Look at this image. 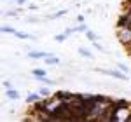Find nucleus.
<instances>
[{"instance_id":"10","label":"nucleus","mask_w":131,"mask_h":122,"mask_svg":"<svg viewBox=\"0 0 131 122\" xmlns=\"http://www.w3.org/2000/svg\"><path fill=\"white\" fill-rule=\"evenodd\" d=\"M79 54L84 56V58H88V59H93V54L89 51H86V49H79Z\"/></svg>"},{"instance_id":"7","label":"nucleus","mask_w":131,"mask_h":122,"mask_svg":"<svg viewBox=\"0 0 131 122\" xmlns=\"http://www.w3.org/2000/svg\"><path fill=\"white\" fill-rule=\"evenodd\" d=\"M86 37H88V40H91V42H96V40H98V35H96L94 31H91V30L86 31Z\"/></svg>"},{"instance_id":"8","label":"nucleus","mask_w":131,"mask_h":122,"mask_svg":"<svg viewBox=\"0 0 131 122\" xmlns=\"http://www.w3.org/2000/svg\"><path fill=\"white\" fill-rule=\"evenodd\" d=\"M16 37H18V39H23V40H28V39H31V35L25 33V31H16Z\"/></svg>"},{"instance_id":"4","label":"nucleus","mask_w":131,"mask_h":122,"mask_svg":"<svg viewBox=\"0 0 131 122\" xmlns=\"http://www.w3.org/2000/svg\"><path fill=\"white\" fill-rule=\"evenodd\" d=\"M49 54L47 52H40V51H31L28 52V58H33V59H40V58H47Z\"/></svg>"},{"instance_id":"9","label":"nucleus","mask_w":131,"mask_h":122,"mask_svg":"<svg viewBox=\"0 0 131 122\" xmlns=\"http://www.w3.org/2000/svg\"><path fill=\"white\" fill-rule=\"evenodd\" d=\"M39 98H40V92H39V94H30V96L26 98V103H33V101H39Z\"/></svg>"},{"instance_id":"2","label":"nucleus","mask_w":131,"mask_h":122,"mask_svg":"<svg viewBox=\"0 0 131 122\" xmlns=\"http://www.w3.org/2000/svg\"><path fill=\"white\" fill-rule=\"evenodd\" d=\"M101 73H105V75H110V77H115V79H121V80H128V77H126V73L124 71H117V70H98Z\"/></svg>"},{"instance_id":"14","label":"nucleus","mask_w":131,"mask_h":122,"mask_svg":"<svg viewBox=\"0 0 131 122\" xmlns=\"http://www.w3.org/2000/svg\"><path fill=\"white\" fill-rule=\"evenodd\" d=\"M2 33H16V30L10 28V26H4V28H2Z\"/></svg>"},{"instance_id":"11","label":"nucleus","mask_w":131,"mask_h":122,"mask_svg":"<svg viewBox=\"0 0 131 122\" xmlns=\"http://www.w3.org/2000/svg\"><path fill=\"white\" fill-rule=\"evenodd\" d=\"M67 37H68V33L65 31V33H60V35H56V37H54V40H56V42H63L65 39H67Z\"/></svg>"},{"instance_id":"16","label":"nucleus","mask_w":131,"mask_h":122,"mask_svg":"<svg viewBox=\"0 0 131 122\" xmlns=\"http://www.w3.org/2000/svg\"><path fill=\"white\" fill-rule=\"evenodd\" d=\"M75 31H88V30H86V26L81 23V26H77V28H75Z\"/></svg>"},{"instance_id":"3","label":"nucleus","mask_w":131,"mask_h":122,"mask_svg":"<svg viewBox=\"0 0 131 122\" xmlns=\"http://www.w3.org/2000/svg\"><path fill=\"white\" fill-rule=\"evenodd\" d=\"M75 98V94L72 92H56V100H61V101H72Z\"/></svg>"},{"instance_id":"1","label":"nucleus","mask_w":131,"mask_h":122,"mask_svg":"<svg viewBox=\"0 0 131 122\" xmlns=\"http://www.w3.org/2000/svg\"><path fill=\"white\" fill-rule=\"evenodd\" d=\"M119 40L124 45H129L131 44V26H119V33H117Z\"/></svg>"},{"instance_id":"18","label":"nucleus","mask_w":131,"mask_h":122,"mask_svg":"<svg viewBox=\"0 0 131 122\" xmlns=\"http://www.w3.org/2000/svg\"><path fill=\"white\" fill-rule=\"evenodd\" d=\"M77 23H84V16H82V14L77 16Z\"/></svg>"},{"instance_id":"5","label":"nucleus","mask_w":131,"mask_h":122,"mask_svg":"<svg viewBox=\"0 0 131 122\" xmlns=\"http://www.w3.org/2000/svg\"><path fill=\"white\" fill-rule=\"evenodd\" d=\"M5 94H7V98H10V100H18L19 98V92H16L14 89H10V87L5 91Z\"/></svg>"},{"instance_id":"6","label":"nucleus","mask_w":131,"mask_h":122,"mask_svg":"<svg viewBox=\"0 0 131 122\" xmlns=\"http://www.w3.org/2000/svg\"><path fill=\"white\" fill-rule=\"evenodd\" d=\"M46 63H47V65H58V63H60V59H58L56 56H52V54H49V56L46 58Z\"/></svg>"},{"instance_id":"13","label":"nucleus","mask_w":131,"mask_h":122,"mask_svg":"<svg viewBox=\"0 0 131 122\" xmlns=\"http://www.w3.org/2000/svg\"><path fill=\"white\" fill-rule=\"evenodd\" d=\"M33 75H37V77H44V75H46V70L37 68V70H33Z\"/></svg>"},{"instance_id":"20","label":"nucleus","mask_w":131,"mask_h":122,"mask_svg":"<svg viewBox=\"0 0 131 122\" xmlns=\"http://www.w3.org/2000/svg\"><path fill=\"white\" fill-rule=\"evenodd\" d=\"M25 2H28V0H18V4H25Z\"/></svg>"},{"instance_id":"17","label":"nucleus","mask_w":131,"mask_h":122,"mask_svg":"<svg viewBox=\"0 0 131 122\" xmlns=\"http://www.w3.org/2000/svg\"><path fill=\"white\" fill-rule=\"evenodd\" d=\"M65 14V10H60V12H56V14H52L51 18H60V16H63Z\"/></svg>"},{"instance_id":"19","label":"nucleus","mask_w":131,"mask_h":122,"mask_svg":"<svg viewBox=\"0 0 131 122\" xmlns=\"http://www.w3.org/2000/svg\"><path fill=\"white\" fill-rule=\"evenodd\" d=\"M119 68H121L122 71H128V68H126V65H122V63H119Z\"/></svg>"},{"instance_id":"21","label":"nucleus","mask_w":131,"mask_h":122,"mask_svg":"<svg viewBox=\"0 0 131 122\" xmlns=\"http://www.w3.org/2000/svg\"><path fill=\"white\" fill-rule=\"evenodd\" d=\"M14 2H18V0H14Z\"/></svg>"},{"instance_id":"15","label":"nucleus","mask_w":131,"mask_h":122,"mask_svg":"<svg viewBox=\"0 0 131 122\" xmlns=\"http://www.w3.org/2000/svg\"><path fill=\"white\" fill-rule=\"evenodd\" d=\"M39 80H42L44 84H47V86H54V82L49 80V79H46V77H39Z\"/></svg>"},{"instance_id":"12","label":"nucleus","mask_w":131,"mask_h":122,"mask_svg":"<svg viewBox=\"0 0 131 122\" xmlns=\"http://www.w3.org/2000/svg\"><path fill=\"white\" fill-rule=\"evenodd\" d=\"M39 92H40V96H44V98H49V89L47 87H42V89H39Z\"/></svg>"}]
</instances>
